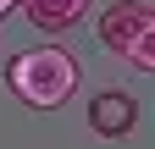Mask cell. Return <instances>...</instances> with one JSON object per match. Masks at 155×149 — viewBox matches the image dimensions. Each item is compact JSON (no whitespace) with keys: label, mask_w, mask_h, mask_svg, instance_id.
Masks as SVG:
<instances>
[{"label":"cell","mask_w":155,"mask_h":149,"mask_svg":"<svg viewBox=\"0 0 155 149\" xmlns=\"http://www.w3.org/2000/svg\"><path fill=\"white\" fill-rule=\"evenodd\" d=\"M78 55L61 50V44H39V50H22V55H11V66H6V83H11V94L33 105V110H55V105H67L78 94Z\"/></svg>","instance_id":"1"},{"label":"cell","mask_w":155,"mask_h":149,"mask_svg":"<svg viewBox=\"0 0 155 149\" xmlns=\"http://www.w3.org/2000/svg\"><path fill=\"white\" fill-rule=\"evenodd\" d=\"M139 33H155V11L144 6V0H116L111 11H100V39L122 55Z\"/></svg>","instance_id":"3"},{"label":"cell","mask_w":155,"mask_h":149,"mask_svg":"<svg viewBox=\"0 0 155 149\" xmlns=\"http://www.w3.org/2000/svg\"><path fill=\"white\" fill-rule=\"evenodd\" d=\"M11 6H22V0H0V17H6V11H11Z\"/></svg>","instance_id":"6"},{"label":"cell","mask_w":155,"mask_h":149,"mask_svg":"<svg viewBox=\"0 0 155 149\" xmlns=\"http://www.w3.org/2000/svg\"><path fill=\"white\" fill-rule=\"evenodd\" d=\"M89 0H22V17L33 28H45V33H67L78 17H83Z\"/></svg>","instance_id":"4"},{"label":"cell","mask_w":155,"mask_h":149,"mask_svg":"<svg viewBox=\"0 0 155 149\" xmlns=\"http://www.w3.org/2000/svg\"><path fill=\"white\" fill-rule=\"evenodd\" d=\"M89 127L100 138H127L133 127H139V100H133L127 88H100V94L89 100Z\"/></svg>","instance_id":"2"},{"label":"cell","mask_w":155,"mask_h":149,"mask_svg":"<svg viewBox=\"0 0 155 149\" xmlns=\"http://www.w3.org/2000/svg\"><path fill=\"white\" fill-rule=\"evenodd\" d=\"M122 61H127L133 72H144V78H150V72H155V33H139V39L122 50Z\"/></svg>","instance_id":"5"}]
</instances>
